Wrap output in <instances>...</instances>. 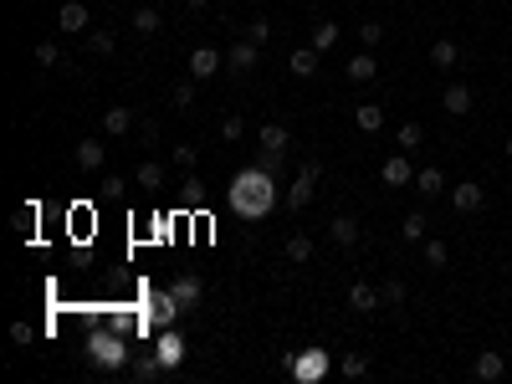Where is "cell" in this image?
<instances>
[{
  "label": "cell",
  "mask_w": 512,
  "mask_h": 384,
  "mask_svg": "<svg viewBox=\"0 0 512 384\" xmlns=\"http://www.w3.org/2000/svg\"><path fill=\"white\" fill-rule=\"evenodd\" d=\"M359 128H364V134H379V128H384V108H379V103H359Z\"/></svg>",
  "instance_id": "obj_13"
},
{
  "label": "cell",
  "mask_w": 512,
  "mask_h": 384,
  "mask_svg": "<svg viewBox=\"0 0 512 384\" xmlns=\"http://www.w3.org/2000/svg\"><path fill=\"white\" fill-rule=\"evenodd\" d=\"M507 154H512V139H507Z\"/></svg>",
  "instance_id": "obj_44"
},
{
  "label": "cell",
  "mask_w": 512,
  "mask_h": 384,
  "mask_svg": "<svg viewBox=\"0 0 512 384\" xmlns=\"http://www.w3.org/2000/svg\"><path fill=\"white\" fill-rule=\"evenodd\" d=\"M169 103H175V113H190V108H195V77H190V82H175V88H169Z\"/></svg>",
  "instance_id": "obj_16"
},
{
  "label": "cell",
  "mask_w": 512,
  "mask_h": 384,
  "mask_svg": "<svg viewBox=\"0 0 512 384\" xmlns=\"http://www.w3.org/2000/svg\"><path fill=\"white\" fill-rule=\"evenodd\" d=\"M318 180H323V169H318V164H303V169H297V175H292V185H287V210H308V200H313Z\"/></svg>",
  "instance_id": "obj_2"
},
{
  "label": "cell",
  "mask_w": 512,
  "mask_h": 384,
  "mask_svg": "<svg viewBox=\"0 0 512 384\" xmlns=\"http://www.w3.org/2000/svg\"><path fill=\"white\" fill-rule=\"evenodd\" d=\"M415 190H420L425 200H431V195H441V169H420V175H415Z\"/></svg>",
  "instance_id": "obj_26"
},
{
  "label": "cell",
  "mask_w": 512,
  "mask_h": 384,
  "mask_svg": "<svg viewBox=\"0 0 512 384\" xmlns=\"http://www.w3.org/2000/svg\"><path fill=\"white\" fill-rule=\"evenodd\" d=\"M57 31H88V6H82V0H67V6L57 11Z\"/></svg>",
  "instance_id": "obj_7"
},
{
  "label": "cell",
  "mask_w": 512,
  "mask_h": 384,
  "mask_svg": "<svg viewBox=\"0 0 512 384\" xmlns=\"http://www.w3.org/2000/svg\"><path fill=\"white\" fill-rule=\"evenodd\" d=\"M144 190H159L164 185V164H139V175H134Z\"/></svg>",
  "instance_id": "obj_27"
},
{
  "label": "cell",
  "mask_w": 512,
  "mask_h": 384,
  "mask_svg": "<svg viewBox=\"0 0 512 384\" xmlns=\"http://www.w3.org/2000/svg\"><path fill=\"white\" fill-rule=\"evenodd\" d=\"M169 159H175L180 169H195V164H200V149H195V144H185V139H180L175 149H169Z\"/></svg>",
  "instance_id": "obj_22"
},
{
  "label": "cell",
  "mask_w": 512,
  "mask_h": 384,
  "mask_svg": "<svg viewBox=\"0 0 512 384\" xmlns=\"http://www.w3.org/2000/svg\"><path fill=\"white\" fill-rule=\"evenodd\" d=\"M451 200H456V210H477L487 195H482V185H477V180H466V185H456V195H451Z\"/></svg>",
  "instance_id": "obj_15"
},
{
  "label": "cell",
  "mask_w": 512,
  "mask_h": 384,
  "mask_svg": "<svg viewBox=\"0 0 512 384\" xmlns=\"http://www.w3.org/2000/svg\"><path fill=\"white\" fill-rule=\"evenodd\" d=\"M241 134H246V118H241V113H231V118L221 123V139H241Z\"/></svg>",
  "instance_id": "obj_34"
},
{
  "label": "cell",
  "mask_w": 512,
  "mask_h": 384,
  "mask_svg": "<svg viewBox=\"0 0 512 384\" xmlns=\"http://www.w3.org/2000/svg\"><path fill=\"white\" fill-rule=\"evenodd\" d=\"M36 216H41L36 205H21V210H16V221H11V226H16V236H36Z\"/></svg>",
  "instance_id": "obj_21"
},
{
  "label": "cell",
  "mask_w": 512,
  "mask_h": 384,
  "mask_svg": "<svg viewBox=\"0 0 512 384\" xmlns=\"http://www.w3.org/2000/svg\"><path fill=\"white\" fill-rule=\"evenodd\" d=\"M221 52L216 47H195V52H190V77H195V82H205V77H216L221 72Z\"/></svg>",
  "instance_id": "obj_4"
},
{
  "label": "cell",
  "mask_w": 512,
  "mask_h": 384,
  "mask_svg": "<svg viewBox=\"0 0 512 384\" xmlns=\"http://www.w3.org/2000/svg\"><path fill=\"white\" fill-rule=\"evenodd\" d=\"M374 72H379L374 57H349V77H354V82H369Z\"/></svg>",
  "instance_id": "obj_23"
},
{
  "label": "cell",
  "mask_w": 512,
  "mask_h": 384,
  "mask_svg": "<svg viewBox=\"0 0 512 384\" xmlns=\"http://www.w3.org/2000/svg\"><path fill=\"white\" fill-rule=\"evenodd\" d=\"M256 57H262V47H256V41L246 36V41H236V47L226 52V67H231V72H251V67H256Z\"/></svg>",
  "instance_id": "obj_6"
},
{
  "label": "cell",
  "mask_w": 512,
  "mask_h": 384,
  "mask_svg": "<svg viewBox=\"0 0 512 384\" xmlns=\"http://www.w3.org/2000/svg\"><path fill=\"white\" fill-rule=\"evenodd\" d=\"M431 62H436V67H441V72H451V67H456V62H461V52H456V41H436V47H431Z\"/></svg>",
  "instance_id": "obj_17"
},
{
  "label": "cell",
  "mask_w": 512,
  "mask_h": 384,
  "mask_svg": "<svg viewBox=\"0 0 512 384\" xmlns=\"http://www.w3.org/2000/svg\"><path fill=\"white\" fill-rule=\"evenodd\" d=\"M205 6H210V0H190V11H205Z\"/></svg>",
  "instance_id": "obj_43"
},
{
  "label": "cell",
  "mask_w": 512,
  "mask_h": 384,
  "mask_svg": "<svg viewBox=\"0 0 512 384\" xmlns=\"http://www.w3.org/2000/svg\"><path fill=\"white\" fill-rule=\"evenodd\" d=\"M338 369H344L349 379H359V374H369V364H364V359H359V354H344V359H338Z\"/></svg>",
  "instance_id": "obj_30"
},
{
  "label": "cell",
  "mask_w": 512,
  "mask_h": 384,
  "mask_svg": "<svg viewBox=\"0 0 512 384\" xmlns=\"http://www.w3.org/2000/svg\"><path fill=\"white\" fill-rule=\"evenodd\" d=\"M231 205H236V216L262 221L267 210L277 205V175H267L262 164H251L246 175H236V180H231Z\"/></svg>",
  "instance_id": "obj_1"
},
{
  "label": "cell",
  "mask_w": 512,
  "mask_h": 384,
  "mask_svg": "<svg viewBox=\"0 0 512 384\" xmlns=\"http://www.w3.org/2000/svg\"><path fill=\"white\" fill-rule=\"evenodd\" d=\"M169 313H175V303H169V297H154V308H149V318H154V323H169Z\"/></svg>",
  "instance_id": "obj_37"
},
{
  "label": "cell",
  "mask_w": 512,
  "mask_h": 384,
  "mask_svg": "<svg viewBox=\"0 0 512 384\" xmlns=\"http://www.w3.org/2000/svg\"><path fill=\"white\" fill-rule=\"evenodd\" d=\"M405 236L420 241V236H425V216H405Z\"/></svg>",
  "instance_id": "obj_39"
},
{
  "label": "cell",
  "mask_w": 512,
  "mask_h": 384,
  "mask_svg": "<svg viewBox=\"0 0 512 384\" xmlns=\"http://www.w3.org/2000/svg\"><path fill=\"white\" fill-rule=\"evenodd\" d=\"M328 236H333L338 246H354V241H359V221H354V216H333V221H328Z\"/></svg>",
  "instance_id": "obj_11"
},
{
  "label": "cell",
  "mask_w": 512,
  "mask_h": 384,
  "mask_svg": "<svg viewBox=\"0 0 512 384\" xmlns=\"http://www.w3.org/2000/svg\"><path fill=\"white\" fill-rule=\"evenodd\" d=\"M180 338H159V364H180Z\"/></svg>",
  "instance_id": "obj_29"
},
{
  "label": "cell",
  "mask_w": 512,
  "mask_h": 384,
  "mask_svg": "<svg viewBox=\"0 0 512 384\" xmlns=\"http://www.w3.org/2000/svg\"><path fill=\"white\" fill-rule=\"evenodd\" d=\"M466 108H472V88H461V82L446 88V113H466Z\"/></svg>",
  "instance_id": "obj_20"
},
{
  "label": "cell",
  "mask_w": 512,
  "mask_h": 384,
  "mask_svg": "<svg viewBox=\"0 0 512 384\" xmlns=\"http://www.w3.org/2000/svg\"><path fill=\"white\" fill-rule=\"evenodd\" d=\"M379 303H395V308H400V303H405V287H400V282H384V287H379Z\"/></svg>",
  "instance_id": "obj_38"
},
{
  "label": "cell",
  "mask_w": 512,
  "mask_h": 384,
  "mask_svg": "<svg viewBox=\"0 0 512 384\" xmlns=\"http://www.w3.org/2000/svg\"><path fill=\"white\" fill-rule=\"evenodd\" d=\"M379 36H384L379 21H364V26H359V41H364V47H379Z\"/></svg>",
  "instance_id": "obj_36"
},
{
  "label": "cell",
  "mask_w": 512,
  "mask_h": 384,
  "mask_svg": "<svg viewBox=\"0 0 512 384\" xmlns=\"http://www.w3.org/2000/svg\"><path fill=\"white\" fill-rule=\"evenodd\" d=\"M415 144H425L420 123H405V128H400V149H415Z\"/></svg>",
  "instance_id": "obj_35"
},
{
  "label": "cell",
  "mask_w": 512,
  "mask_h": 384,
  "mask_svg": "<svg viewBox=\"0 0 512 384\" xmlns=\"http://www.w3.org/2000/svg\"><path fill=\"white\" fill-rule=\"evenodd\" d=\"M379 175H384V185H415V169H410V159H405V154H395V159H384V169H379Z\"/></svg>",
  "instance_id": "obj_8"
},
{
  "label": "cell",
  "mask_w": 512,
  "mask_h": 384,
  "mask_svg": "<svg viewBox=\"0 0 512 384\" xmlns=\"http://www.w3.org/2000/svg\"><path fill=\"white\" fill-rule=\"evenodd\" d=\"M159 21H164V16H159L154 6H139V11H134V31H139V36H154Z\"/></svg>",
  "instance_id": "obj_18"
},
{
  "label": "cell",
  "mask_w": 512,
  "mask_h": 384,
  "mask_svg": "<svg viewBox=\"0 0 512 384\" xmlns=\"http://www.w3.org/2000/svg\"><path fill=\"white\" fill-rule=\"evenodd\" d=\"M349 303H354L359 313H374V308H379V292H374L369 282H354V287H349Z\"/></svg>",
  "instance_id": "obj_14"
},
{
  "label": "cell",
  "mask_w": 512,
  "mask_h": 384,
  "mask_svg": "<svg viewBox=\"0 0 512 384\" xmlns=\"http://www.w3.org/2000/svg\"><path fill=\"white\" fill-rule=\"evenodd\" d=\"M425 262H431V267H446V246L431 241V246H425Z\"/></svg>",
  "instance_id": "obj_40"
},
{
  "label": "cell",
  "mask_w": 512,
  "mask_h": 384,
  "mask_svg": "<svg viewBox=\"0 0 512 384\" xmlns=\"http://www.w3.org/2000/svg\"><path fill=\"white\" fill-rule=\"evenodd\" d=\"M328 369V359L323 354H308V359H297V374H323Z\"/></svg>",
  "instance_id": "obj_32"
},
{
  "label": "cell",
  "mask_w": 512,
  "mask_h": 384,
  "mask_svg": "<svg viewBox=\"0 0 512 384\" xmlns=\"http://www.w3.org/2000/svg\"><path fill=\"white\" fill-rule=\"evenodd\" d=\"M246 36L256 41V47H262V41L272 36V26H267V21H262V16H251V21H246Z\"/></svg>",
  "instance_id": "obj_33"
},
{
  "label": "cell",
  "mask_w": 512,
  "mask_h": 384,
  "mask_svg": "<svg viewBox=\"0 0 512 384\" xmlns=\"http://www.w3.org/2000/svg\"><path fill=\"white\" fill-rule=\"evenodd\" d=\"M103 164H108V144H103V139H82L77 144V169H82V175H98Z\"/></svg>",
  "instance_id": "obj_3"
},
{
  "label": "cell",
  "mask_w": 512,
  "mask_h": 384,
  "mask_svg": "<svg viewBox=\"0 0 512 384\" xmlns=\"http://www.w3.org/2000/svg\"><path fill=\"white\" fill-rule=\"evenodd\" d=\"M282 256H287V262H308V256H313V241H308V236H287Z\"/></svg>",
  "instance_id": "obj_25"
},
{
  "label": "cell",
  "mask_w": 512,
  "mask_h": 384,
  "mask_svg": "<svg viewBox=\"0 0 512 384\" xmlns=\"http://www.w3.org/2000/svg\"><path fill=\"white\" fill-rule=\"evenodd\" d=\"M292 72H297V77H313V72H318V47H313V41L292 52Z\"/></svg>",
  "instance_id": "obj_12"
},
{
  "label": "cell",
  "mask_w": 512,
  "mask_h": 384,
  "mask_svg": "<svg viewBox=\"0 0 512 384\" xmlns=\"http://www.w3.org/2000/svg\"><path fill=\"white\" fill-rule=\"evenodd\" d=\"M287 128L282 123H262V134H256V144H262V149H272V154H287Z\"/></svg>",
  "instance_id": "obj_9"
},
{
  "label": "cell",
  "mask_w": 512,
  "mask_h": 384,
  "mask_svg": "<svg viewBox=\"0 0 512 384\" xmlns=\"http://www.w3.org/2000/svg\"><path fill=\"white\" fill-rule=\"evenodd\" d=\"M313 47L318 52H333L338 47V26H333V21H318V26H313Z\"/></svg>",
  "instance_id": "obj_19"
},
{
  "label": "cell",
  "mask_w": 512,
  "mask_h": 384,
  "mask_svg": "<svg viewBox=\"0 0 512 384\" xmlns=\"http://www.w3.org/2000/svg\"><path fill=\"white\" fill-rule=\"evenodd\" d=\"M88 47H93L98 57H108V52H113V31H88Z\"/></svg>",
  "instance_id": "obj_31"
},
{
  "label": "cell",
  "mask_w": 512,
  "mask_h": 384,
  "mask_svg": "<svg viewBox=\"0 0 512 384\" xmlns=\"http://www.w3.org/2000/svg\"><path fill=\"white\" fill-rule=\"evenodd\" d=\"M175 297H180V303H190V297H200V287H195V282H175Z\"/></svg>",
  "instance_id": "obj_41"
},
{
  "label": "cell",
  "mask_w": 512,
  "mask_h": 384,
  "mask_svg": "<svg viewBox=\"0 0 512 384\" xmlns=\"http://www.w3.org/2000/svg\"><path fill=\"white\" fill-rule=\"evenodd\" d=\"M31 57H36V67H62V52H57V41H41V47H36Z\"/></svg>",
  "instance_id": "obj_28"
},
{
  "label": "cell",
  "mask_w": 512,
  "mask_h": 384,
  "mask_svg": "<svg viewBox=\"0 0 512 384\" xmlns=\"http://www.w3.org/2000/svg\"><path fill=\"white\" fill-rule=\"evenodd\" d=\"M502 369H507L502 354H482V359H477V379H502Z\"/></svg>",
  "instance_id": "obj_24"
},
{
  "label": "cell",
  "mask_w": 512,
  "mask_h": 384,
  "mask_svg": "<svg viewBox=\"0 0 512 384\" xmlns=\"http://www.w3.org/2000/svg\"><path fill=\"white\" fill-rule=\"evenodd\" d=\"M103 134H108V139H123V134H134V108H123V103H113V108L103 113Z\"/></svg>",
  "instance_id": "obj_5"
},
{
  "label": "cell",
  "mask_w": 512,
  "mask_h": 384,
  "mask_svg": "<svg viewBox=\"0 0 512 384\" xmlns=\"http://www.w3.org/2000/svg\"><path fill=\"white\" fill-rule=\"evenodd\" d=\"M11 338H16V344H31V338H36V333H31L26 323H11Z\"/></svg>",
  "instance_id": "obj_42"
},
{
  "label": "cell",
  "mask_w": 512,
  "mask_h": 384,
  "mask_svg": "<svg viewBox=\"0 0 512 384\" xmlns=\"http://www.w3.org/2000/svg\"><path fill=\"white\" fill-rule=\"evenodd\" d=\"M88 354L98 359V364H123V344H118V338H108V333L93 338V349H88Z\"/></svg>",
  "instance_id": "obj_10"
}]
</instances>
